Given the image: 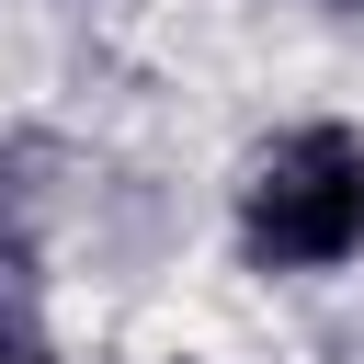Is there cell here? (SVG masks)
<instances>
[{
	"instance_id": "2",
	"label": "cell",
	"mask_w": 364,
	"mask_h": 364,
	"mask_svg": "<svg viewBox=\"0 0 364 364\" xmlns=\"http://www.w3.org/2000/svg\"><path fill=\"white\" fill-rule=\"evenodd\" d=\"M34 353H46V296H34L23 239H0V364H34Z\"/></svg>"
},
{
	"instance_id": "1",
	"label": "cell",
	"mask_w": 364,
	"mask_h": 364,
	"mask_svg": "<svg viewBox=\"0 0 364 364\" xmlns=\"http://www.w3.org/2000/svg\"><path fill=\"white\" fill-rule=\"evenodd\" d=\"M239 250L273 273H330L364 250V136L353 125H296L250 159L239 182Z\"/></svg>"
}]
</instances>
